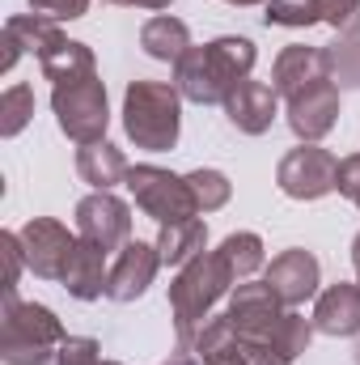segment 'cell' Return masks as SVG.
<instances>
[{"label": "cell", "instance_id": "14", "mask_svg": "<svg viewBox=\"0 0 360 365\" xmlns=\"http://www.w3.org/2000/svg\"><path fill=\"white\" fill-rule=\"evenodd\" d=\"M314 331L322 336H360V284H331L318 293V306H314Z\"/></svg>", "mask_w": 360, "mask_h": 365}, {"label": "cell", "instance_id": "8", "mask_svg": "<svg viewBox=\"0 0 360 365\" xmlns=\"http://www.w3.org/2000/svg\"><path fill=\"white\" fill-rule=\"evenodd\" d=\"M21 251H26V268L38 280H60L73 251H77V234H68V225H60L55 217H34L21 230Z\"/></svg>", "mask_w": 360, "mask_h": 365}, {"label": "cell", "instance_id": "35", "mask_svg": "<svg viewBox=\"0 0 360 365\" xmlns=\"http://www.w3.org/2000/svg\"><path fill=\"white\" fill-rule=\"evenodd\" d=\"M352 268H356V276H360V234L352 238Z\"/></svg>", "mask_w": 360, "mask_h": 365}, {"label": "cell", "instance_id": "23", "mask_svg": "<svg viewBox=\"0 0 360 365\" xmlns=\"http://www.w3.org/2000/svg\"><path fill=\"white\" fill-rule=\"evenodd\" d=\"M4 30L30 51V56H47V51H55L60 43H64V34H60V26L55 21H47V17H34V13H21V17H9L4 21Z\"/></svg>", "mask_w": 360, "mask_h": 365}, {"label": "cell", "instance_id": "36", "mask_svg": "<svg viewBox=\"0 0 360 365\" xmlns=\"http://www.w3.org/2000/svg\"><path fill=\"white\" fill-rule=\"evenodd\" d=\"M225 4H238V9H250V4H268V0H225Z\"/></svg>", "mask_w": 360, "mask_h": 365}, {"label": "cell", "instance_id": "37", "mask_svg": "<svg viewBox=\"0 0 360 365\" xmlns=\"http://www.w3.org/2000/svg\"><path fill=\"white\" fill-rule=\"evenodd\" d=\"M97 365H123V361H106V357H102V361H97Z\"/></svg>", "mask_w": 360, "mask_h": 365}, {"label": "cell", "instance_id": "3", "mask_svg": "<svg viewBox=\"0 0 360 365\" xmlns=\"http://www.w3.org/2000/svg\"><path fill=\"white\" fill-rule=\"evenodd\" d=\"M123 132L144 153H170L182 132V93L170 81H132L123 93Z\"/></svg>", "mask_w": 360, "mask_h": 365}, {"label": "cell", "instance_id": "9", "mask_svg": "<svg viewBox=\"0 0 360 365\" xmlns=\"http://www.w3.org/2000/svg\"><path fill=\"white\" fill-rule=\"evenodd\" d=\"M77 234L93 247H102L106 255L123 251L132 242V208L115 191H93L77 204Z\"/></svg>", "mask_w": 360, "mask_h": 365}, {"label": "cell", "instance_id": "7", "mask_svg": "<svg viewBox=\"0 0 360 365\" xmlns=\"http://www.w3.org/2000/svg\"><path fill=\"white\" fill-rule=\"evenodd\" d=\"M275 182L288 200H322L339 182V158L322 145H297L280 158Z\"/></svg>", "mask_w": 360, "mask_h": 365}, {"label": "cell", "instance_id": "2", "mask_svg": "<svg viewBox=\"0 0 360 365\" xmlns=\"http://www.w3.org/2000/svg\"><path fill=\"white\" fill-rule=\"evenodd\" d=\"M233 289H238V276L229 272L221 251H203L186 268H179V276L170 280V314H174L179 349H191L195 331L212 319V306Z\"/></svg>", "mask_w": 360, "mask_h": 365}, {"label": "cell", "instance_id": "30", "mask_svg": "<svg viewBox=\"0 0 360 365\" xmlns=\"http://www.w3.org/2000/svg\"><path fill=\"white\" fill-rule=\"evenodd\" d=\"M0 255H4V297L17 293V276L26 264V251H21V234H0Z\"/></svg>", "mask_w": 360, "mask_h": 365}, {"label": "cell", "instance_id": "13", "mask_svg": "<svg viewBox=\"0 0 360 365\" xmlns=\"http://www.w3.org/2000/svg\"><path fill=\"white\" fill-rule=\"evenodd\" d=\"M225 115L242 136H263V132H271V123L280 115V93L268 81H242L225 98Z\"/></svg>", "mask_w": 360, "mask_h": 365}, {"label": "cell", "instance_id": "32", "mask_svg": "<svg viewBox=\"0 0 360 365\" xmlns=\"http://www.w3.org/2000/svg\"><path fill=\"white\" fill-rule=\"evenodd\" d=\"M21 51H26V47H21V43H17V38L4 30V56H0V73H13V64L21 60Z\"/></svg>", "mask_w": 360, "mask_h": 365}, {"label": "cell", "instance_id": "31", "mask_svg": "<svg viewBox=\"0 0 360 365\" xmlns=\"http://www.w3.org/2000/svg\"><path fill=\"white\" fill-rule=\"evenodd\" d=\"M335 191L348 195V200L360 208V153H352V158L339 162V182H335Z\"/></svg>", "mask_w": 360, "mask_h": 365}, {"label": "cell", "instance_id": "1", "mask_svg": "<svg viewBox=\"0 0 360 365\" xmlns=\"http://www.w3.org/2000/svg\"><path fill=\"white\" fill-rule=\"evenodd\" d=\"M255 60H259V51H255L250 38L225 34V38H212V43L191 47L174 64V86L195 106H225L229 93L242 81H250Z\"/></svg>", "mask_w": 360, "mask_h": 365}, {"label": "cell", "instance_id": "22", "mask_svg": "<svg viewBox=\"0 0 360 365\" xmlns=\"http://www.w3.org/2000/svg\"><path fill=\"white\" fill-rule=\"evenodd\" d=\"M216 251H221V259L229 264V272L238 276V280H250L259 268H268L263 238H259V234H250V230H242V234H229V238H225Z\"/></svg>", "mask_w": 360, "mask_h": 365}, {"label": "cell", "instance_id": "39", "mask_svg": "<svg viewBox=\"0 0 360 365\" xmlns=\"http://www.w3.org/2000/svg\"><path fill=\"white\" fill-rule=\"evenodd\" d=\"M166 365H170V361H166Z\"/></svg>", "mask_w": 360, "mask_h": 365}, {"label": "cell", "instance_id": "10", "mask_svg": "<svg viewBox=\"0 0 360 365\" xmlns=\"http://www.w3.org/2000/svg\"><path fill=\"white\" fill-rule=\"evenodd\" d=\"M284 102H288V128H292V136L301 145H318L339 123V86L331 77L297 90L292 98H284Z\"/></svg>", "mask_w": 360, "mask_h": 365}, {"label": "cell", "instance_id": "11", "mask_svg": "<svg viewBox=\"0 0 360 365\" xmlns=\"http://www.w3.org/2000/svg\"><path fill=\"white\" fill-rule=\"evenodd\" d=\"M157 268H162V251H157V242H140V238H132V242L119 251V259L110 264L106 297H110V302H136V297H144L149 284H153V276H157Z\"/></svg>", "mask_w": 360, "mask_h": 365}, {"label": "cell", "instance_id": "24", "mask_svg": "<svg viewBox=\"0 0 360 365\" xmlns=\"http://www.w3.org/2000/svg\"><path fill=\"white\" fill-rule=\"evenodd\" d=\"M30 119H34V90L30 86H9L0 93V136L13 140Z\"/></svg>", "mask_w": 360, "mask_h": 365}, {"label": "cell", "instance_id": "29", "mask_svg": "<svg viewBox=\"0 0 360 365\" xmlns=\"http://www.w3.org/2000/svg\"><path fill=\"white\" fill-rule=\"evenodd\" d=\"M30 13L34 17H47V21H77L90 13V0H30Z\"/></svg>", "mask_w": 360, "mask_h": 365}, {"label": "cell", "instance_id": "33", "mask_svg": "<svg viewBox=\"0 0 360 365\" xmlns=\"http://www.w3.org/2000/svg\"><path fill=\"white\" fill-rule=\"evenodd\" d=\"M106 4H123V9H149V13H162V9H170L174 0H106Z\"/></svg>", "mask_w": 360, "mask_h": 365}, {"label": "cell", "instance_id": "18", "mask_svg": "<svg viewBox=\"0 0 360 365\" xmlns=\"http://www.w3.org/2000/svg\"><path fill=\"white\" fill-rule=\"evenodd\" d=\"M140 47H144L153 60H162V64H179L195 43H191L186 21L170 17V13H157V17H149V21L140 26Z\"/></svg>", "mask_w": 360, "mask_h": 365}, {"label": "cell", "instance_id": "19", "mask_svg": "<svg viewBox=\"0 0 360 365\" xmlns=\"http://www.w3.org/2000/svg\"><path fill=\"white\" fill-rule=\"evenodd\" d=\"M157 251H162V268H186L195 255L208 251V225H203V217L162 225V234H157Z\"/></svg>", "mask_w": 360, "mask_h": 365}, {"label": "cell", "instance_id": "26", "mask_svg": "<svg viewBox=\"0 0 360 365\" xmlns=\"http://www.w3.org/2000/svg\"><path fill=\"white\" fill-rule=\"evenodd\" d=\"M263 21L268 26H288V30H305V26H318V13H314V0H268Z\"/></svg>", "mask_w": 360, "mask_h": 365}, {"label": "cell", "instance_id": "4", "mask_svg": "<svg viewBox=\"0 0 360 365\" xmlns=\"http://www.w3.org/2000/svg\"><path fill=\"white\" fill-rule=\"evenodd\" d=\"M64 340L68 336L55 310L38 302H17V293L4 297V310H0V361L4 365H47Z\"/></svg>", "mask_w": 360, "mask_h": 365}, {"label": "cell", "instance_id": "21", "mask_svg": "<svg viewBox=\"0 0 360 365\" xmlns=\"http://www.w3.org/2000/svg\"><path fill=\"white\" fill-rule=\"evenodd\" d=\"M322 60H327V77L339 90H360V30L339 34L331 47H322Z\"/></svg>", "mask_w": 360, "mask_h": 365}, {"label": "cell", "instance_id": "17", "mask_svg": "<svg viewBox=\"0 0 360 365\" xmlns=\"http://www.w3.org/2000/svg\"><path fill=\"white\" fill-rule=\"evenodd\" d=\"M127 158L123 149H115L110 140H93V145H81L77 153V175L90 182L93 191H115L119 182H127Z\"/></svg>", "mask_w": 360, "mask_h": 365}, {"label": "cell", "instance_id": "20", "mask_svg": "<svg viewBox=\"0 0 360 365\" xmlns=\"http://www.w3.org/2000/svg\"><path fill=\"white\" fill-rule=\"evenodd\" d=\"M43 77L51 81V86H68V81H85L97 73V64H93V51L85 43H77V38H64L55 51H47L43 60Z\"/></svg>", "mask_w": 360, "mask_h": 365}, {"label": "cell", "instance_id": "38", "mask_svg": "<svg viewBox=\"0 0 360 365\" xmlns=\"http://www.w3.org/2000/svg\"><path fill=\"white\" fill-rule=\"evenodd\" d=\"M356 365H360V344H356Z\"/></svg>", "mask_w": 360, "mask_h": 365}, {"label": "cell", "instance_id": "34", "mask_svg": "<svg viewBox=\"0 0 360 365\" xmlns=\"http://www.w3.org/2000/svg\"><path fill=\"white\" fill-rule=\"evenodd\" d=\"M170 365H203L191 349H174V357H170Z\"/></svg>", "mask_w": 360, "mask_h": 365}, {"label": "cell", "instance_id": "25", "mask_svg": "<svg viewBox=\"0 0 360 365\" xmlns=\"http://www.w3.org/2000/svg\"><path fill=\"white\" fill-rule=\"evenodd\" d=\"M186 187H191L199 212H216V208H225L229 195H233V182L225 179L221 170H208V166H203V170H191V175H186Z\"/></svg>", "mask_w": 360, "mask_h": 365}, {"label": "cell", "instance_id": "28", "mask_svg": "<svg viewBox=\"0 0 360 365\" xmlns=\"http://www.w3.org/2000/svg\"><path fill=\"white\" fill-rule=\"evenodd\" d=\"M102 361V349L93 336H68L55 353V365H97Z\"/></svg>", "mask_w": 360, "mask_h": 365}, {"label": "cell", "instance_id": "6", "mask_svg": "<svg viewBox=\"0 0 360 365\" xmlns=\"http://www.w3.org/2000/svg\"><path fill=\"white\" fill-rule=\"evenodd\" d=\"M127 191L136 200L140 212H149L157 225H174V221H191L199 217V204L186 187V175H170L153 162H140L127 170Z\"/></svg>", "mask_w": 360, "mask_h": 365}, {"label": "cell", "instance_id": "16", "mask_svg": "<svg viewBox=\"0 0 360 365\" xmlns=\"http://www.w3.org/2000/svg\"><path fill=\"white\" fill-rule=\"evenodd\" d=\"M106 276H110V268H106V251L81 238L60 280H64V289H68L77 302H97V297H106Z\"/></svg>", "mask_w": 360, "mask_h": 365}, {"label": "cell", "instance_id": "5", "mask_svg": "<svg viewBox=\"0 0 360 365\" xmlns=\"http://www.w3.org/2000/svg\"><path fill=\"white\" fill-rule=\"evenodd\" d=\"M51 110H55V123H60V132L68 140H77V145L106 140L110 106H106V86H102L97 73L85 77V81L51 86Z\"/></svg>", "mask_w": 360, "mask_h": 365}, {"label": "cell", "instance_id": "12", "mask_svg": "<svg viewBox=\"0 0 360 365\" xmlns=\"http://www.w3.org/2000/svg\"><path fill=\"white\" fill-rule=\"evenodd\" d=\"M263 280H268L271 293H275L288 310H297V306H305V302L318 293V284H322V268H318V259H314L309 251L292 247V251H280V255L271 259Z\"/></svg>", "mask_w": 360, "mask_h": 365}, {"label": "cell", "instance_id": "27", "mask_svg": "<svg viewBox=\"0 0 360 365\" xmlns=\"http://www.w3.org/2000/svg\"><path fill=\"white\" fill-rule=\"evenodd\" d=\"M314 13H318V21L331 26L335 34L360 30V0H314Z\"/></svg>", "mask_w": 360, "mask_h": 365}, {"label": "cell", "instance_id": "15", "mask_svg": "<svg viewBox=\"0 0 360 365\" xmlns=\"http://www.w3.org/2000/svg\"><path fill=\"white\" fill-rule=\"evenodd\" d=\"M327 77V60H322V47H305V43H292L275 56L271 64V90L280 98H292L297 90L314 86Z\"/></svg>", "mask_w": 360, "mask_h": 365}]
</instances>
